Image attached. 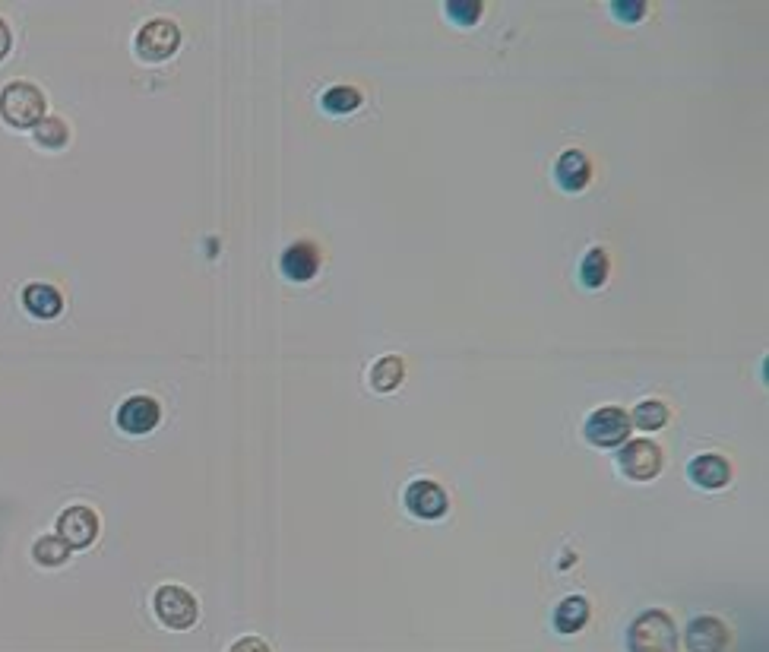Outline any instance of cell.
<instances>
[{
	"label": "cell",
	"mask_w": 769,
	"mask_h": 652,
	"mask_svg": "<svg viewBox=\"0 0 769 652\" xmlns=\"http://www.w3.org/2000/svg\"><path fill=\"white\" fill-rule=\"evenodd\" d=\"M137 54L149 64H159L171 57L181 45V29L171 19H149V23L137 32Z\"/></svg>",
	"instance_id": "obj_4"
},
{
	"label": "cell",
	"mask_w": 769,
	"mask_h": 652,
	"mask_svg": "<svg viewBox=\"0 0 769 652\" xmlns=\"http://www.w3.org/2000/svg\"><path fill=\"white\" fill-rule=\"evenodd\" d=\"M627 652H678V627L665 611L652 608L630 624Z\"/></svg>",
	"instance_id": "obj_1"
},
{
	"label": "cell",
	"mask_w": 769,
	"mask_h": 652,
	"mask_svg": "<svg viewBox=\"0 0 769 652\" xmlns=\"http://www.w3.org/2000/svg\"><path fill=\"white\" fill-rule=\"evenodd\" d=\"M580 279L586 289H602L605 279H608V254L602 247H592V251L583 257L580 263Z\"/></svg>",
	"instance_id": "obj_19"
},
{
	"label": "cell",
	"mask_w": 769,
	"mask_h": 652,
	"mask_svg": "<svg viewBox=\"0 0 769 652\" xmlns=\"http://www.w3.org/2000/svg\"><path fill=\"white\" fill-rule=\"evenodd\" d=\"M618 466L633 482H649L662 472V447L652 440H627L618 453Z\"/></svg>",
	"instance_id": "obj_6"
},
{
	"label": "cell",
	"mask_w": 769,
	"mask_h": 652,
	"mask_svg": "<svg viewBox=\"0 0 769 652\" xmlns=\"http://www.w3.org/2000/svg\"><path fill=\"white\" fill-rule=\"evenodd\" d=\"M586 621H589V602L583 596L564 599L554 611V630L557 634H576V630L586 627Z\"/></svg>",
	"instance_id": "obj_15"
},
{
	"label": "cell",
	"mask_w": 769,
	"mask_h": 652,
	"mask_svg": "<svg viewBox=\"0 0 769 652\" xmlns=\"http://www.w3.org/2000/svg\"><path fill=\"white\" fill-rule=\"evenodd\" d=\"M611 13L618 16L621 23H640V19L646 16V4L643 0H614Z\"/></svg>",
	"instance_id": "obj_23"
},
{
	"label": "cell",
	"mask_w": 769,
	"mask_h": 652,
	"mask_svg": "<svg viewBox=\"0 0 769 652\" xmlns=\"http://www.w3.org/2000/svg\"><path fill=\"white\" fill-rule=\"evenodd\" d=\"M668 425V409L662 406L659 399H646L640 402L637 409L630 415V428H640V431H659Z\"/></svg>",
	"instance_id": "obj_18"
},
{
	"label": "cell",
	"mask_w": 769,
	"mask_h": 652,
	"mask_svg": "<svg viewBox=\"0 0 769 652\" xmlns=\"http://www.w3.org/2000/svg\"><path fill=\"white\" fill-rule=\"evenodd\" d=\"M554 178L557 184H561L567 194H576V190H583L592 178V165L586 159V152L580 149H567L561 159H557L554 165Z\"/></svg>",
	"instance_id": "obj_13"
},
{
	"label": "cell",
	"mask_w": 769,
	"mask_h": 652,
	"mask_svg": "<svg viewBox=\"0 0 769 652\" xmlns=\"http://www.w3.org/2000/svg\"><path fill=\"white\" fill-rule=\"evenodd\" d=\"M0 118H4L10 127H35L38 121L45 118V95L38 86L26 83V80H16L7 83L4 92H0Z\"/></svg>",
	"instance_id": "obj_2"
},
{
	"label": "cell",
	"mask_w": 769,
	"mask_h": 652,
	"mask_svg": "<svg viewBox=\"0 0 769 652\" xmlns=\"http://www.w3.org/2000/svg\"><path fill=\"white\" fill-rule=\"evenodd\" d=\"M152 608H156V618L171 630H187L200 618V605L184 586H162L152 599Z\"/></svg>",
	"instance_id": "obj_3"
},
{
	"label": "cell",
	"mask_w": 769,
	"mask_h": 652,
	"mask_svg": "<svg viewBox=\"0 0 769 652\" xmlns=\"http://www.w3.org/2000/svg\"><path fill=\"white\" fill-rule=\"evenodd\" d=\"M228 652H269V646L260 637H241L238 643H232Z\"/></svg>",
	"instance_id": "obj_24"
},
{
	"label": "cell",
	"mask_w": 769,
	"mask_h": 652,
	"mask_svg": "<svg viewBox=\"0 0 769 652\" xmlns=\"http://www.w3.org/2000/svg\"><path fill=\"white\" fill-rule=\"evenodd\" d=\"M10 42H13V35H10V26L0 19V61L7 57V51H10Z\"/></svg>",
	"instance_id": "obj_25"
},
{
	"label": "cell",
	"mask_w": 769,
	"mask_h": 652,
	"mask_svg": "<svg viewBox=\"0 0 769 652\" xmlns=\"http://www.w3.org/2000/svg\"><path fill=\"white\" fill-rule=\"evenodd\" d=\"M32 558L42 567H61L70 558V545L61 535H42V539L32 545Z\"/></svg>",
	"instance_id": "obj_17"
},
{
	"label": "cell",
	"mask_w": 769,
	"mask_h": 652,
	"mask_svg": "<svg viewBox=\"0 0 769 652\" xmlns=\"http://www.w3.org/2000/svg\"><path fill=\"white\" fill-rule=\"evenodd\" d=\"M728 643H732V634H728L725 621L703 615L687 624L684 634V646L687 652H728Z\"/></svg>",
	"instance_id": "obj_7"
},
{
	"label": "cell",
	"mask_w": 769,
	"mask_h": 652,
	"mask_svg": "<svg viewBox=\"0 0 769 652\" xmlns=\"http://www.w3.org/2000/svg\"><path fill=\"white\" fill-rule=\"evenodd\" d=\"M32 130H35V143L45 149H61L70 140V127L61 118H54V114L51 118H42Z\"/></svg>",
	"instance_id": "obj_20"
},
{
	"label": "cell",
	"mask_w": 769,
	"mask_h": 652,
	"mask_svg": "<svg viewBox=\"0 0 769 652\" xmlns=\"http://www.w3.org/2000/svg\"><path fill=\"white\" fill-rule=\"evenodd\" d=\"M444 10L456 26H475L478 16H482V4H478V0H450V4H444Z\"/></svg>",
	"instance_id": "obj_22"
},
{
	"label": "cell",
	"mask_w": 769,
	"mask_h": 652,
	"mask_svg": "<svg viewBox=\"0 0 769 652\" xmlns=\"http://www.w3.org/2000/svg\"><path fill=\"white\" fill-rule=\"evenodd\" d=\"M630 434V415L618 406L595 409L586 418V440L595 447H621Z\"/></svg>",
	"instance_id": "obj_5"
},
{
	"label": "cell",
	"mask_w": 769,
	"mask_h": 652,
	"mask_svg": "<svg viewBox=\"0 0 769 652\" xmlns=\"http://www.w3.org/2000/svg\"><path fill=\"white\" fill-rule=\"evenodd\" d=\"M402 377H406V364H402L399 358H393V355H387L371 368V387L380 390V393H390V390L399 387Z\"/></svg>",
	"instance_id": "obj_16"
},
{
	"label": "cell",
	"mask_w": 769,
	"mask_h": 652,
	"mask_svg": "<svg viewBox=\"0 0 769 652\" xmlns=\"http://www.w3.org/2000/svg\"><path fill=\"white\" fill-rule=\"evenodd\" d=\"M406 507L412 516H418V520H440V516L447 513L450 501H447V491L428 482V478H418V482H412L406 488Z\"/></svg>",
	"instance_id": "obj_9"
},
{
	"label": "cell",
	"mask_w": 769,
	"mask_h": 652,
	"mask_svg": "<svg viewBox=\"0 0 769 652\" xmlns=\"http://www.w3.org/2000/svg\"><path fill=\"white\" fill-rule=\"evenodd\" d=\"M687 475H690V482H694L697 488L716 491V488H725L728 482H732V466H728L722 456L706 453V456L690 459Z\"/></svg>",
	"instance_id": "obj_12"
},
{
	"label": "cell",
	"mask_w": 769,
	"mask_h": 652,
	"mask_svg": "<svg viewBox=\"0 0 769 652\" xmlns=\"http://www.w3.org/2000/svg\"><path fill=\"white\" fill-rule=\"evenodd\" d=\"M162 409L152 396H130L118 409V428L124 434H149L159 425Z\"/></svg>",
	"instance_id": "obj_10"
},
{
	"label": "cell",
	"mask_w": 769,
	"mask_h": 652,
	"mask_svg": "<svg viewBox=\"0 0 769 652\" xmlns=\"http://www.w3.org/2000/svg\"><path fill=\"white\" fill-rule=\"evenodd\" d=\"M282 273H285V279H292V282H307V279H314L317 276V270H320V251L311 244V241H298V244H292V247H285V254H282Z\"/></svg>",
	"instance_id": "obj_11"
},
{
	"label": "cell",
	"mask_w": 769,
	"mask_h": 652,
	"mask_svg": "<svg viewBox=\"0 0 769 652\" xmlns=\"http://www.w3.org/2000/svg\"><path fill=\"white\" fill-rule=\"evenodd\" d=\"M361 105V92L352 86H333L323 92V111L330 114H349Z\"/></svg>",
	"instance_id": "obj_21"
},
{
	"label": "cell",
	"mask_w": 769,
	"mask_h": 652,
	"mask_svg": "<svg viewBox=\"0 0 769 652\" xmlns=\"http://www.w3.org/2000/svg\"><path fill=\"white\" fill-rule=\"evenodd\" d=\"M23 304H26V311H29L32 317L51 320V317L61 314L64 298H61V292H57V289H51V285L32 282V285H26V289H23Z\"/></svg>",
	"instance_id": "obj_14"
},
{
	"label": "cell",
	"mask_w": 769,
	"mask_h": 652,
	"mask_svg": "<svg viewBox=\"0 0 769 652\" xmlns=\"http://www.w3.org/2000/svg\"><path fill=\"white\" fill-rule=\"evenodd\" d=\"M57 535H61L70 548H86L95 542V535H99V516L80 504L67 507L57 516Z\"/></svg>",
	"instance_id": "obj_8"
}]
</instances>
